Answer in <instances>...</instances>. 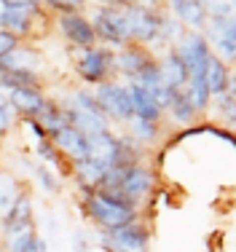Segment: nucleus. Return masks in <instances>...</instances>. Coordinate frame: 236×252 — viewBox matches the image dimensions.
<instances>
[{
	"label": "nucleus",
	"mask_w": 236,
	"mask_h": 252,
	"mask_svg": "<svg viewBox=\"0 0 236 252\" xmlns=\"http://www.w3.org/2000/svg\"><path fill=\"white\" fill-rule=\"evenodd\" d=\"M89 215L105 228L107 233L110 231H118V228H126L135 223V207L129 201L118 199L116 193L110 190H100V193H92L89 199Z\"/></svg>",
	"instance_id": "f257e3e1"
},
{
	"label": "nucleus",
	"mask_w": 236,
	"mask_h": 252,
	"mask_svg": "<svg viewBox=\"0 0 236 252\" xmlns=\"http://www.w3.org/2000/svg\"><path fill=\"white\" fill-rule=\"evenodd\" d=\"M97 38L107 40V43L124 46L129 43V22H126V8L118 5H100L94 11V22H92Z\"/></svg>",
	"instance_id": "f03ea898"
},
{
	"label": "nucleus",
	"mask_w": 236,
	"mask_h": 252,
	"mask_svg": "<svg viewBox=\"0 0 236 252\" xmlns=\"http://www.w3.org/2000/svg\"><path fill=\"white\" fill-rule=\"evenodd\" d=\"M209 43L223 64L236 62V14L234 16H209L207 19Z\"/></svg>",
	"instance_id": "7ed1b4c3"
},
{
	"label": "nucleus",
	"mask_w": 236,
	"mask_h": 252,
	"mask_svg": "<svg viewBox=\"0 0 236 252\" xmlns=\"http://www.w3.org/2000/svg\"><path fill=\"white\" fill-rule=\"evenodd\" d=\"M126 22H129V38L140 43H153L164 35V19L156 16L150 5H129Z\"/></svg>",
	"instance_id": "20e7f679"
},
{
	"label": "nucleus",
	"mask_w": 236,
	"mask_h": 252,
	"mask_svg": "<svg viewBox=\"0 0 236 252\" xmlns=\"http://www.w3.org/2000/svg\"><path fill=\"white\" fill-rule=\"evenodd\" d=\"M94 99H97V105H100V110L105 113V116L124 118V121L135 118L129 94H126V86H121V83H113V81L100 83L97 92H94Z\"/></svg>",
	"instance_id": "39448f33"
},
{
	"label": "nucleus",
	"mask_w": 236,
	"mask_h": 252,
	"mask_svg": "<svg viewBox=\"0 0 236 252\" xmlns=\"http://www.w3.org/2000/svg\"><path fill=\"white\" fill-rule=\"evenodd\" d=\"M177 57L185 62V67H188L191 75H207V64H209V59H212V54H209V43L202 35L191 32L180 40Z\"/></svg>",
	"instance_id": "423d86ee"
},
{
	"label": "nucleus",
	"mask_w": 236,
	"mask_h": 252,
	"mask_svg": "<svg viewBox=\"0 0 236 252\" xmlns=\"http://www.w3.org/2000/svg\"><path fill=\"white\" fill-rule=\"evenodd\" d=\"M121 153H124V145H121V142L110 134V131L89 134V158L97 161V164L107 166V169H113V166H121V169H126V166H124V158H121Z\"/></svg>",
	"instance_id": "0eeeda50"
},
{
	"label": "nucleus",
	"mask_w": 236,
	"mask_h": 252,
	"mask_svg": "<svg viewBox=\"0 0 236 252\" xmlns=\"http://www.w3.org/2000/svg\"><path fill=\"white\" fill-rule=\"evenodd\" d=\"M75 67H78L83 81L100 86V83H105V78L113 67V57L105 49H89V51H83V57L78 59Z\"/></svg>",
	"instance_id": "6e6552de"
},
{
	"label": "nucleus",
	"mask_w": 236,
	"mask_h": 252,
	"mask_svg": "<svg viewBox=\"0 0 236 252\" xmlns=\"http://www.w3.org/2000/svg\"><path fill=\"white\" fill-rule=\"evenodd\" d=\"M59 30H62V35L70 40V43L81 46V49H94L97 43V32L92 27V22L83 19L81 14H75V11H70V14H62L59 16Z\"/></svg>",
	"instance_id": "1a4fd4ad"
},
{
	"label": "nucleus",
	"mask_w": 236,
	"mask_h": 252,
	"mask_svg": "<svg viewBox=\"0 0 236 252\" xmlns=\"http://www.w3.org/2000/svg\"><path fill=\"white\" fill-rule=\"evenodd\" d=\"M35 8H38L35 3H22V0L3 3V11H0V30H5V32H11V35L27 32Z\"/></svg>",
	"instance_id": "9d476101"
},
{
	"label": "nucleus",
	"mask_w": 236,
	"mask_h": 252,
	"mask_svg": "<svg viewBox=\"0 0 236 252\" xmlns=\"http://www.w3.org/2000/svg\"><path fill=\"white\" fill-rule=\"evenodd\" d=\"M110 252H145L148 247V231L142 225L132 223L126 228H118V231H110L105 236Z\"/></svg>",
	"instance_id": "9b49d317"
},
{
	"label": "nucleus",
	"mask_w": 236,
	"mask_h": 252,
	"mask_svg": "<svg viewBox=\"0 0 236 252\" xmlns=\"http://www.w3.org/2000/svg\"><path fill=\"white\" fill-rule=\"evenodd\" d=\"M54 148L57 151H62L65 156H70L75 164H81V161L89 158V137L83 134V131H78L75 126H62V129L54 134Z\"/></svg>",
	"instance_id": "f8f14e48"
},
{
	"label": "nucleus",
	"mask_w": 236,
	"mask_h": 252,
	"mask_svg": "<svg viewBox=\"0 0 236 252\" xmlns=\"http://www.w3.org/2000/svg\"><path fill=\"white\" fill-rule=\"evenodd\" d=\"M159 75H161V83H164L169 92H185V86H188V81H191L188 67H185V62L177 54H169V57L161 59Z\"/></svg>",
	"instance_id": "ddd939ff"
},
{
	"label": "nucleus",
	"mask_w": 236,
	"mask_h": 252,
	"mask_svg": "<svg viewBox=\"0 0 236 252\" xmlns=\"http://www.w3.org/2000/svg\"><path fill=\"white\" fill-rule=\"evenodd\" d=\"M126 94H129V102H132V113H135V118H140V121H159L161 110L159 105H156V99L150 97L148 89H142L140 83H126Z\"/></svg>",
	"instance_id": "4468645a"
},
{
	"label": "nucleus",
	"mask_w": 236,
	"mask_h": 252,
	"mask_svg": "<svg viewBox=\"0 0 236 252\" xmlns=\"http://www.w3.org/2000/svg\"><path fill=\"white\" fill-rule=\"evenodd\" d=\"M8 105L30 118H38L46 110L48 102L43 99V94L38 89H14V92H8Z\"/></svg>",
	"instance_id": "2eb2a0df"
},
{
	"label": "nucleus",
	"mask_w": 236,
	"mask_h": 252,
	"mask_svg": "<svg viewBox=\"0 0 236 252\" xmlns=\"http://www.w3.org/2000/svg\"><path fill=\"white\" fill-rule=\"evenodd\" d=\"M172 11H174V22L177 25H185L191 30H202L207 27V8L204 3H196V0H183V3H172Z\"/></svg>",
	"instance_id": "dca6fc26"
},
{
	"label": "nucleus",
	"mask_w": 236,
	"mask_h": 252,
	"mask_svg": "<svg viewBox=\"0 0 236 252\" xmlns=\"http://www.w3.org/2000/svg\"><path fill=\"white\" fill-rule=\"evenodd\" d=\"M150 64H153V59H150L140 46H126V49L118 51V57H116V67L121 73L132 75V78H137L142 70H148Z\"/></svg>",
	"instance_id": "f3484780"
},
{
	"label": "nucleus",
	"mask_w": 236,
	"mask_h": 252,
	"mask_svg": "<svg viewBox=\"0 0 236 252\" xmlns=\"http://www.w3.org/2000/svg\"><path fill=\"white\" fill-rule=\"evenodd\" d=\"M0 64H3V67H8V70H16V73L35 75V67L40 64V57H38L35 51H30V49L16 46V49L11 51L5 59H0Z\"/></svg>",
	"instance_id": "a211bd4d"
},
{
	"label": "nucleus",
	"mask_w": 236,
	"mask_h": 252,
	"mask_svg": "<svg viewBox=\"0 0 236 252\" xmlns=\"http://www.w3.org/2000/svg\"><path fill=\"white\" fill-rule=\"evenodd\" d=\"M207 86H209V94H212V97H223V94L231 89L228 67L217 57H212V59H209V64H207Z\"/></svg>",
	"instance_id": "6ab92c4d"
},
{
	"label": "nucleus",
	"mask_w": 236,
	"mask_h": 252,
	"mask_svg": "<svg viewBox=\"0 0 236 252\" xmlns=\"http://www.w3.org/2000/svg\"><path fill=\"white\" fill-rule=\"evenodd\" d=\"M19 201V188H16V177L8 172H0V218H8L11 209Z\"/></svg>",
	"instance_id": "aec40b11"
},
{
	"label": "nucleus",
	"mask_w": 236,
	"mask_h": 252,
	"mask_svg": "<svg viewBox=\"0 0 236 252\" xmlns=\"http://www.w3.org/2000/svg\"><path fill=\"white\" fill-rule=\"evenodd\" d=\"M27 225H33V201H30V196H19L16 207L5 218V233L19 231V228H27Z\"/></svg>",
	"instance_id": "412c9836"
},
{
	"label": "nucleus",
	"mask_w": 236,
	"mask_h": 252,
	"mask_svg": "<svg viewBox=\"0 0 236 252\" xmlns=\"http://www.w3.org/2000/svg\"><path fill=\"white\" fill-rule=\"evenodd\" d=\"M75 172H78V180H81L86 188H97V185H105V180H107V166H102V164H97V161L92 158H86V161H81V164L75 166Z\"/></svg>",
	"instance_id": "4be33fe9"
},
{
	"label": "nucleus",
	"mask_w": 236,
	"mask_h": 252,
	"mask_svg": "<svg viewBox=\"0 0 236 252\" xmlns=\"http://www.w3.org/2000/svg\"><path fill=\"white\" fill-rule=\"evenodd\" d=\"M185 94H188L191 105L196 107V110H204V107L209 105V99H212L209 86H207V75H191L188 86H185Z\"/></svg>",
	"instance_id": "5701e85b"
},
{
	"label": "nucleus",
	"mask_w": 236,
	"mask_h": 252,
	"mask_svg": "<svg viewBox=\"0 0 236 252\" xmlns=\"http://www.w3.org/2000/svg\"><path fill=\"white\" fill-rule=\"evenodd\" d=\"M169 113H172V118L177 124H191L193 118H196V107L191 105V99H188V94L185 92H177L174 94V99H172V105H169Z\"/></svg>",
	"instance_id": "b1692460"
},
{
	"label": "nucleus",
	"mask_w": 236,
	"mask_h": 252,
	"mask_svg": "<svg viewBox=\"0 0 236 252\" xmlns=\"http://www.w3.org/2000/svg\"><path fill=\"white\" fill-rule=\"evenodd\" d=\"M0 86L14 92V89H35V75L27 73H16V70H8L0 64Z\"/></svg>",
	"instance_id": "393cba45"
},
{
	"label": "nucleus",
	"mask_w": 236,
	"mask_h": 252,
	"mask_svg": "<svg viewBox=\"0 0 236 252\" xmlns=\"http://www.w3.org/2000/svg\"><path fill=\"white\" fill-rule=\"evenodd\" d=\"M14 124H16V110L8 105V102L0 99V137L8 134V131L14 129Z\"/></svg>",
	"instance_id": "a878e982"
},
{
	"label": "nucleus",
	"mask_w": 236,
	"mask_h": 252,
	"mask_svg": "<svg viewBox=\"0 0 236 252\" xmlns=\"http://www.w3.org/2000/svg\"><path fill=\"white\" fill-rule=\"evenodd\" d=\"M217 110H220L228 121H236V99H234V94H223V97H217Z\"/></svg>",
	"instance_id": "bb28decb"
},
{
	"label": "nucleus",
	"mask_w": 236,
	"mask_h": 252,
	"mask_svg": "<svg viewBox=\"0 0 236 252\" xmlns=\"http://www.w3.org/2000/svg\"><path fill=\"white\" fill-rule=\"evenodd\" d=\"M132 131H135V137H140V140H150V137L156 134V124L135 118V121H132Z\"/></svg>",
	"instance_id": "cd10ccee"
},
{
	"label": "nucleus",
	"mask_w": 236,
	"mask_h": 252,
	"mask_svg": "<svg viewBox=\"0 0 236 252\" xmlns=\"http://www.w3.org/2000/svg\"><path fill=\"white\" fill-rule=\"evenodd\" d=\"M16 35H11V32H5V30H0V59H5L11 51L16 49Z\"/></svg>",
	"instance_id": "c85d7f7f"
},
{
	"label": "nucleus",
	"mask_w": 236,
	"mask_h": 252,
	"mask_svg": "<svg viewBox=\"0 0 236 252\" xmlns=\"http://www.w3.org/2000/svg\"><path fill=\"white\" fill-rule=\"evenodd\" d=\"M35 175H38V180L43 183V188H46V190H57V180L48 175L46 166H35Z\"/></svg>",
	"instance_id": "c756f323"
},
{
	"label": "nucleus",
	"mask_w": 236,
	"mask_h": 252,
	"mask_svg": "<svg viewBox=\"0 0 236 252\" xmlns=\"http://www.w3.org/2000/svg\"><path fill=\"white\" fill-rule=\"evenodd\" d=\"M72 244H75V250H78V252H86V242H83V236H81V233L75 236V242H72Z\"/></svg>",
	"instance_id": "7c9ffc66"
},
{
	"label": "nucleus",
	"mask_w": 236,
	"mask_h": 252,
	"mask_svg": "<svg viewBox=\"0 0 236 252\" xmlns=\"http://www.w3.org/2000/svg\"><path fill=\"white\" fill-rule=\"evenodd\" d=\"M231 89H234V99H236V83H234V86H231Z\"/></svg>",
	"instance_id": "2f4dec72"
}]
</instances>
